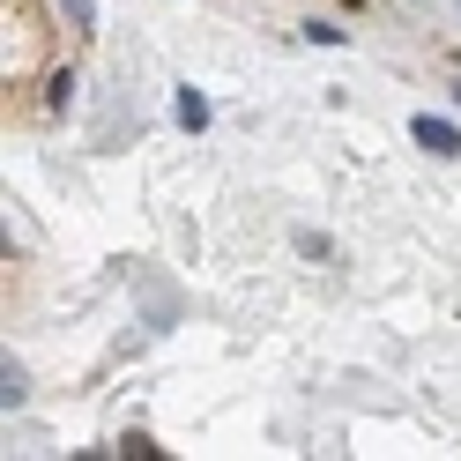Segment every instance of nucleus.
Instances as JSON below:
<instances>
[{"label":"nucleus","mask_w":461,"mask_h":461,"mask_svg":"<svg viewBox=\"0 0 461 461\" xmlns=\"http://www.w3.org/2000/svg\"><path fill=\"white\" fill-rule=\"evenodd\" d=\"M410 134L424 141L431 157H461V127H454V120H431V112H417V120H410Z\"/></svg>","instance_id":"obj_1"},{"label":"nucleus","mask_w":461,"mask_h":461,"mask_svg":"<svg viewBox=\"0 0 461 461\" xmlns=\"http://www.w3.org/2000/svg\"><path fill=\"white\" fill-rule=\"evenodd\" d=\"M179 127H209V97L201 90H179Z\"/></svg>","instance_id":"obj_2"},{"label":"nucleus","mask_w":461,"mask_h":461,"mask_svg":"<svg viewBox=\"0 0 461 461\" xmlns=\"http://www.w3.org/2000/svg\"><path fill=\"white\" fill-rule=\"evenodd\" d=\"M60 8L75 15V31H90V23H97V8H90V0H60Z\"/></svg>","instance_id":"obj_3"}]
</instances>
